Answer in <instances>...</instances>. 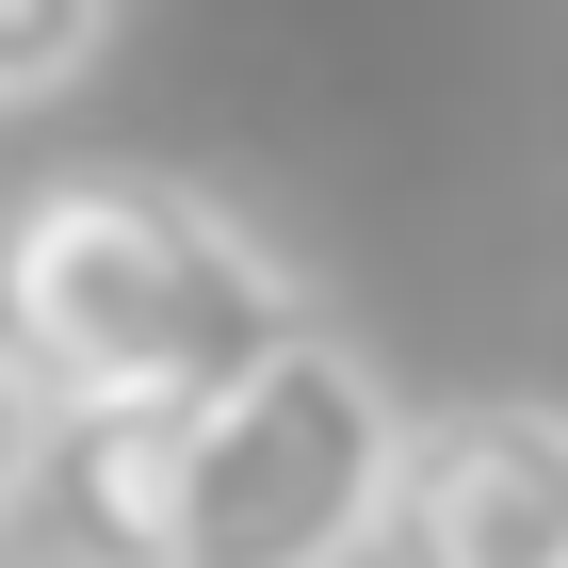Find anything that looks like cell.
Instances as JSON below:
<instances>
[{
  "instance_id": "7",
  "label": "cell",
  "mask_w": 568,
  "mask_h": 568,
  "mask_svg": "<svg viewBox=\"0 0 568 568\" xmlns=\"http://www.w3.org/2000/svg\"><path fill=\"white\" fill-rule=\"evenodd\" d=\"M17 568H65V552H17Z\"/></svg>"
},
{
  "instance_id": "5",
  "label": "cell",
  "mask_w": 568,
  "mask_h": 568,
  "mask_svg": "<svg viewBox=\"0 0 568 568\" xmlns=\"http://www.w3.org/2000/svg\"><path fill=\"white\" fill-rule=\"evenodd\" d=\"M114 33V0H0V98H65Z\"/></svg>"
},
{
  "instance_id": "6",
  "label": "cell",
  "mask_w": 568,
  "mask_h": 568,
  "mask_svg": "<svg viewBox=\"0 0 568 568\" xmlns=\"http://www.w3.org/2000/svg\"><path fill=\"white\" fill-rule=\"evenodd\" d=\"M49 438H65V406H49V374L17 342H0V536L33 520V487H49Z\"/></svg>"
},
{
  "instance_id": "3",
  "label": "cell",
  "mask_w": 568,
  "mask_h": 568,
  "mask_svg": "<svg viewBox=\"0 0 568 568\" xmlns=\"http://www.w3.org/2000/svg\"><path fill=\"white\" fill-rule=\"evenodd\" d=\"M374 568H568V406H438L406 423Z\"/></svg>"
},
{
  "instance_id": "2",
  "label": "cell",
  "mask_w": 568,
  "mask_h": 568,
  "mask_svg": "<svg viewBox=\"0 0 568 568\" xmlns=\"http://www.w3.org/2000/svg\"><path fill=\"white\" fill-rule=\"evenodd\" d=\"M406 406L374 390V357L308 325L293 357H261L244 390L179 406V520L163 568H357L390 536Z\"/></svg>"
},
{
  "instance_id": "1",
  "label": "cell",
  "mask_w": 568,
  "mask_h": 568,
  "mask_svg": "<svg viewBox=\"0 0 568 568\" xmlns=\"http://www.w3.org/2000/svg\"><path fill=\"white\" fill-rule=\"evenodd\" d=\"M0 342L49 374V406H212L308 342V293L195 179L82 163L0 212Z\"/></svg>"
},
{
  "instance_id": "4",
  "label": "cell",
  "mask_w": 568,
  "mask_h": 568,
  "mask_svg": "<svg viewBox=\"0 0 568 568\" xmlns=\"http://www.w3.org/2000/svg\"><path fill=\"white\" fill-rule=\"evenodd\" d=\"M33 504L65 520V568H163V520H179V406H65Z\"/></svg>"
}]
</instances>
